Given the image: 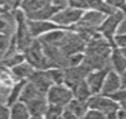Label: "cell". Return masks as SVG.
<instances>
[{"label": "cell", "mask_w": 126, "mask_h": 119, "mask_svg": "<svg viewBox=\"0 0 126 119\" xmlns=\"http://www.w3.org/2000/svg\"><path fill=\"white\" fill-rule=\"evenodd\" d=\"M110 42L98 32L91 40L87 41L85 48L83 64H85L89 69L93 70H112L110 61Z\"/></svg>", "instance_id": "obj_1"}, {"label": "cell", "mask_w": 126, "mask_h": 119, "mask_svg": "<svg viewBox=\"0 0 126 119\" xmlns=\"http://www.w3.org/2000/svg\"><path fill=\"white\" fill-rule=\"evenodd\" d=\"M14 13L17 20V29L15 32V38H16L19 51L24 53L33 41V36L31 35L30 29H29L28 18H27L26 13H24L20 10H16Z\"/></svg>", "instance_id": "obj_2"}, {"label": "cell", "mask_w": 126, "mask_h": 119, "mask_svg": "<svg viewBox=\"0 0 126 119\" xmlns=\"http://www.w3.org/2000/svg\"><path fill=\"white\" fill-rule=\"evenodd\" d=\"M24 55L27 62H29L36 69L47 70L51 68L39 39H33L31 45L24 51Z\"/></svg>", "instance_id": "obj_3"}, {"label": "cell", "mask_w": 126, "mask_h": 119, "mask_svg": "<svg viewBox=\"0 0 126 119\" xmlns=\"http://www.w3.org/2000/svg\"><path fill=\"white\" fill-rule=\"evenodd\" d=\"M87 105L89 109H97L106 115V118H116L118 117V112L121 106L117 101L113 100L110 97L106 95H97L91 96L87 100Z\"/></svg>", "instance_id": "obj_4"}, {"label": "cell", "mask_w": 126, "mask_h": 119, "mask_svg": "<svg viewBox=\"0 0 126 119\" xmlns=\"http://www.w3.org/2000/svg\"><path fill=\"white\" fill-rule=\"evenodd\" d=\"M73 97H74L73 90L67 86H63V83L51 86L47 93V99L49 104L58 105L62 107H66L69 101L73 99Z\"/></svg>", "instance_id": "obj_5"}, {"label": "cell", "mask_w": 126, "mask_h": 119, "mask_svg": "<svg viewBox=\"0 0 126 119\" xmlns=\"http://www.w3.org/2000/svg\"><path fill=\"white\" fill-rule=\"evenodd\" d=\"M125 18V14L122 11H116L113 14H110L108 18L104 20L100 27L98 28V31L102 33L103 36L110 42V45L114 47L115 45V32H116V28L119 26V24L122 22V20Z\"/></svg>", "instance_id": "obj_6"}, {"label": "cell", "mask_w": 126, "mask_h": 119, "mask_svg": "<svg viewBox=\"0 0 126 119\" xmlns=\"http://www.w3.org/2000/svg\"><path fill=\"white\" fill-rule=\"evenodd\" d=\"M65 81L64 83H66V86L69 88H74L77 83L81 82V81L86 80L88 74L92 71L85 64H79L77 66L68 67L65 68Z\"/></svg>", "instance_id": "obj_7"}, {"label": "cell", "mask_w": 126, "mask_h": 119, "mask_svg": "<svg viewBox=\"0 0 126 119\" xmlns=\"http://www.w3.org/2000/svg\"><path fill=\"white\" fill-rule=\"evenodd\" d=\"M70 6L79 9H92L96 11H100L105 14H113L116 12V9L110 5V3L104 2L103 0H73L70 1Z\"/></svg>", "instance_id": "obj_8"}, {"label": "cell", "mask_w": 126, "mask_h": 119, "mask_svg": "<svg viewBox=\"0 0 126 119\" xmlns=\"http://www.w3.org/2000/svg\"><path fill=\"white\" fill-rule=\"evenodd\" d=\"M81 17H83V9L71 7L69 9L59 10L51 19L54 22L60 26H67V25L78 22Z\"/></svg>", "instance_id": "obj_9"}, {"label": "cell", "mask_w": 126, "mask_h": 119, "mask_svg": "<svg viewBox=\"0 0 126 119\" xmlns=\"http://www.w3.org/2000/svg\"><path fill=\"white\" fill-rule=\"evenodd\" d=\"M33 86L37 89H39L40 91L47 93L49 88L52 86V80L50 78L49 71L47 70H41V69H37L36 71H33V74L29 77L28 79Z\"/></svg>", "instance_id": "obj_10"}, {"label": "cell", "mask_w": 126, "mask_h": 119, "mask_svg": "<svg viewBox=\"0 0 126 119\" xmlns=\"http://www.w3.org/2000/svg\"><path fill=\"white\" fill-rule=\"evenodd\" d=\"M28 25L30 32L33 37H38L43 33H47L49 31L57 30V29H63L64 26L57 25L56 22H49L45 20H30L28 19Z\"/></svg>", "instance_id": "obj_11"}, {"label": "cell", "mask_w": 126, "mask_h": 119, "mask_svg": "<svg viewBox=\"0 0 126 119\" xmlns=\"http://www.w3.org/2000/svg\"><path fill=\"white\" fill-rule=\"evenodd\" d=\"M17 29V20L15 13L12 12L5 11L0 13V35L5 36H14Z\"/></svg>", "instance_id": "obj_12"}, {"label": "cell", "mask_w": 126, "mask_h": 119, "mask_svg": "<svg viewBox=\"0 0 126 119\" xmlns=\"http://www.w3.org/2000/svg\"><path fill=\"white\" fill-rule=\"evenodd\" d=\"M108 71L110 70L102 69V70H93V71L88 74L86 81H87L88 86H89L93 93H98L102 91L103 85H104L105 78H106Z\"/></svg>", "instance_id": "obj_13"}, {"label": "cell", "mask_w": 126, "mask_h": 119, "mask_svg": "<svg viewBox=\"0 0 126 119\" xmlns=\"http://www.w3.org/2000/svg\"><path fill=\"white\" fill-rule=\"evenodd\" d=\"M47 100L46 99V95L39 96V97L35 98V99L30 100L26 104L27 107H28L29 114L31 117H37V118H40V117H45L46 110H47Z\"/></svg>", "instance_id": "obj_14"}, {"label": "cell", "mask_w": 126, "mask_h": 119, "mask_svg": "<svg viewBox=\"0 0 126 119\" xmlns=\"http://www.w3.org/2000/svg\"><path fill=\"white\" fill-rule=\"evenodd\" d=\"M121 87H122L121 77H118V75L115 71L110 70L106 76V78H105L104 85H103V88H102L100 93H102V95L108 96V95H110V93H113L114 91L118 90Z\"/></svg>", "instance_id": "obj_15"}, {"label": "cell", "mask_w": 126, "mask_h": 119, "mask_svg": "<svg viewBox=\"0 0 126 119\" xmlns=\"http://www.w3.org/2000/svg\"><path fill=\"white\" fill-rule=\"evenodd\" d=\"M59 10L62 9L54 6L52 3H49V5L45 6L44 8L37 10V11L27 14V18L30 20H46V19H49V18H52Z\"/></svg>", "instance_id": "obj_16"}, {"label": "cell", "mask_w": 126, "mask_h": 119, "mask_svg": "<svg viewBox=\"0 0 126 119\" xmlns=\"http://www.w3.org/2000/svg\"><path fill=\"white\" fill-rule=\"evenodd\" d=\"M11 71L14 72L15 77L17 78V80H26L29 79V77L33 74L35 69L29 62H21V64L17 65V66L12 67Z\"/></svg>", "instance_id": "obj_17"}, {"label": "cell", "mask_w": 126, "mask_h": 119, "mask_svg": "<svg viewBox=\"0 0 126 119\" xmlns=\"http://www.w3.org/2000/svg\"><path fill=\"white\" fill-rule=\"evenodd\" d=\"M110 61H112L113 69L118 74H122L126 69V57L122 53L121 49L115 48L110 55Z\"/></svg>", "instance_id": "obj_18"}, {"label": "cell", "mask_w": 126, "mask_h": 119, "mask_svg": "<svg viewBox=\"0 0 126 119\" xmlns=\"http://www.w3.org/2000/svg\"><path fill=\"white\" fill-rule=\"evenodd\" d=\"M67 109H69L73 114L75 115L76 118H80V117H85L86 112L88 111V105L87 101H83V100L78 99H71L69 104L66 106Z\"/></svg>", "instance_id": "obj_19"}, {"label": "cell", "mask_w": 126, "mask_h": 119, "mask_svg": "<svg viewBox=\"0 0 126 119\" xmlns=\"http://www.w3.org/2000/svg\"><path fill=\"white\" fill-rule=\"evenodd\" d=\"M71 90H73V95L76 99L83 100V101H87L89 99V97L92 96V93H93L86 80L77 83L74 88H71Z\"/></svg>", "instance_id": "obj_20"}, {"label": "cell", "mask_w": 126, "mask_h": 119, "mask_svg": "<svg viewBox=\"0 0 126 119\" xmlns=\"http://www.w3.org/2000/svg\"><path fill=\"white\" fill-rule=\"evenodd\" d=\"M49 3H51V0H24L21 2V8L27 16L31 12L41 9Z\"/></svg>", "instance_id": "obj_21"}, {"label": "cell", "mask_w": 126, "mask_h": 119, "mask_svg": "<svg viewBox=\"0 0 126 119\" xmlns=\"http://www.w3.org/2000/svg\"><path fill=\"white\" fill-rule=\"evenodd\" d=\"M30 116L29 114L28 107L25 103H15L11 105V109H10V117L15 119H26Z\"/></svg>", "instance_id": "obj_22"}, {"label": "cell", "mask_w": 126, "mask_h": 119, "mask_svg": "<svg viewBox=\"0 0 126 119\" xmlns=\"http://www.w3.org/2000/svg\"><path fill=\"white\" fill-rule=\"evenodd\" d=\"M26 83H27L26 80H19L18 82H16L14 85V87L11 88V91H10L9 97H8V100H7V104L9 106L14 105L15 103L18 101V99L20 98V95H21V91Z\"/></svg>", "instance_id": "obj_23"}, {"label": "cell", "mask_w": 126, "mask_h": 119, "mask_svg": "<svg viewBox=\"0 0 126 119\" xmlns=\"http://www.w3.org/2000/svg\"><path fill=\"white\" fill-rule=\"evenodd\" d=\"M24 59H26L24 53L19 51V53H15V55H12V56L3 58L2 61H1V64L5 65V66H7L8 68H9V67H15V66H17V65L24 62Z\"/></svg>", "instance_id": "obj_24"}, {"label": "cell", "mask_w": 126, "mask_h": 119, "mask_svg": "<svg viewBox=\"0 0 126 119\" xmlns=\"http://www.w3.org/2000/svg\"><path fill=\"white\" fill-rule=\"evenodd\" d=\"M52 82L55 85H60L65 81V70L63 68H50L48 69Z\"/></svg>", "instance_id": "obj_25"}, {"label": "cell", "mask_w": 126, "mask_h": 119, "mask_svg": "<svg viewBox=\"0 0 126 119\" xmlns=\"http://www.w3.org/2000/svg\"><path fill=\"white\" fill-rule=\"evenodd\" d=\"M64 108L65 107H62V106L49 104V106L47 107V110H46L45 117L46 118H59L63 115Z\"/></svg>", "instance_id": "obj_26"}, {"label": "cell", "mask_w": 126, "mask_h": 119, "mask_svg": "<svg viewBox=\"0 0 126 119\" xmlns=\"http://www.w3.org/2000/svg\"><path fill=\"white\" fill-rule=\"evenodd\" d=\"M12 37V36H11ZM11 37L5 36V35H0V62L3 59L8 51V48L11 42Z\"/></svg>", "instance_id": "obj_27"}, {"label": "cell", "mask_w": 126, "mask_h": 119, "mask_svg": "<svg viewBox=\"0 0 126 119\" xmlns=\"http://www.w3.org/2000/svg\"><path fill=\"white\" fill-rule=\"evenodd\" d=\"M108 97H110L113 100H115V101H117V103L123 104L124 101H126V89L122 88L121 90L118 89V90L114 91L113 93L108 95Z\"/></svg>", "instance_id": "obj_28"}, {"label": "cell", "mask_w": 126, "mask_h": 119, "mask_svg": "<svg viewBox=\"0 0 126 119\" xmlns=\"http://www.w3.org/2000/svg\"><path fill=\"white\" fill-rule=\"evenodd\" d=\"M107 3H110L115 9H119L126 16V1L125 0H107Z\"/></svg>", "instance_id": "obj_29"}, {"label": "cell", "mask_w": 126, "mask_h": 119, "mask_svg": "<svg viewBox=\"0 0 126 119\" xmlns=\"http://www.w3.org/2000/svg\"><path fill=\"white\" fill-rule=\"evenodd\" d=\"M85 118H87V119H103V118H106V115H105L104 112L97 110V109H91L86 112Z\"/></svg>", "instance_id": "obj_30"}, {"label": "cell", "mask_w": 126, "mask_h": 119, "mask_svg": "<svg viewBox=\"0 0 126 119\" xmlns=\"http://www.w3.org/2000/svg\"><path fill=\"white\" fill-rule=\"evenodd\" d=\"M114 39H115V45L121 46V47H125L126 46V33H124V35H116Z\"/></svg>", "instance_id": "obj_31"}, {"label": "cell", "mask_w": 126, "mask_h": 119, "mask_svg": "<svg viewBox=\"0 0 126 119\" xmlns=\"http://www.w3.org/2000/svg\"><path fill=\"white\" fill-rule=\"evenodd\" d=\"M0 7H3L6 10H9L11 8H15L14 0H0Z\"/></svg>", "instance_id": "obj_32"}, {"label": "cell", "mask_w": 126, "mask_h": 119, "mask_svg": "<svg viewBox=\"0 0 126 119\" xmlns=\"http://www.w3.org/2000/svg\"><path fill=\"white\" fill-rule=\"evenodd\" d=\"M9 116V109L5 106V104H0V118H8Z\"/></svg>", "instance_id": "obj_33"}, {"label": "cell", "mask_w": 126, "mask_h": 119, "mask_svg": "<svg viewBox=\"0 0 126 119\" xmlns=\"http://www.w3.org/2000/svg\"><path fill=\"white\" fill-rule=\"evenodd\" d=\"M124 33H126V16L122 20V22L118 26V29H117V35H124Z\"/></svg>", "instance_id": "obj_34"}, {"label": "cell", "mask_w": 126, "mask_h": 119, "mask_svg": "<svg viewBox=\"0 0 126 119\" xmlns=\"http://www.w3.org/2000/svg\"><path fill=\"white\" fill-rule=\"evenodd\" d=\"M121 110H118L117 115L119 118H126V101H124L123 104H121Z\"/></svg>", "instance_id": "obj_35"}, {"label": "cell", "mask_w": 126, "mask_h": 119, "mask_svg": "<svg viewBox=\"0 0 126 119\" xmlns=\"http://www.w3.org/2000/svg\"><path fill=\"white\" fill-rule=\"evenodd\" d=\"M121 85H122L121 88L126 89V69L121 74Z\"/></svg>", "instance_id": "obj_36"}, {"label": "cell", "mask_w": 126, "mask_h": 119, "mask_svg": "<svg viewBox=\"0 0 126 119\" xmlns=\"http://www.w3.org/2000/svg\"><path fill=\"white\" fill-rule=\"evenodd\" d=\"M14 1H15V7H17L18 5H21V2L24 0H14Z\"/></svg>", "instance_id": "obj_37"}, {"label": "cell", "mask_w": 126, "mask_h": 119, "mask_svg": "<svg viewBox=\"0 0 126 119\" xmlns=\"http://www.w3.org/2000/svg\"><path fill=\"white\" fill-rule=\"evenodd\" d=\"M121 50H122V53H124V56L126 57V46H125V47H123V48H121Z\"/></svg>", "instance_id": "obj_38"}, {"label": "cell", "mask_w": 126, "mask_h": 119, "mask_svg": "<svg viewBox=\"0 0 126 119\" xmlns=\"http://www.w3.org/2000/svg\"><path fill=\"white\" fill-rule=\"evenodd\" d=\"M5 11H8V10H6L3 7H0V13H2V12H5Z\"/></svg>", "instance_id": "obj_39"}, {"label": "cell", "mask_w": 126, "mask_h": 119, "mask_svg": "<svg viewBox=\"0 0 126 119\" xmlns=\"http://www.w3.org/2000/svg\"><path fill=\"white\" fill-rule=\"evenodd\" d=\"M67 1H68V2H70V1H73V0H67Z\"/></svg>", "instance_id": "obj_40"}]
</instances>
